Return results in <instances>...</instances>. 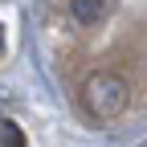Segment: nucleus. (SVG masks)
Masks as SVG:
<instances>
[{
    "label": "nucleus",
    "instance_id": "1",
    "mask_svg": "<svg viewBox=\"0 0 147 147\" xmlns=\"http://www.w3.org/2000/svg\"><path fill=\"white\" fill-rule=\"evenodd\" d=\"M82 106H86L90 119L110 123V119H119L123 110L131 106V86H127V78L115 74V69H94L82 82Z\"/></svg>",
    "mask_w": 147,
    "mask_h": 147
},
{
    "label": "nucleus",
    "instance_id": "3",
    "mask_svg": "<svg viewBox=\"0 0 147 147\" xmlns=\"http://www.w3.org/2000/svg\"><path fill=\"white\" fill-rule=\"evenodd\" d=\"M0 147H25V135L12 119H0Z\"/></svg>",
    "mask_w": 147,
    "mask_h": 147
},
{
    "label": "nucleus",
    "instance_id": "2",
    "mask_svg": "<svg viewBox=\"0 0 147 147\" xmlns=\"http://www.w3.org/2000/svg\"><path fill=\"white\" fill-rule=\"evenodd\" d=\"M106 12H110V0H69V16L78 25H102Z\"/></svg>",
    "mask_w": 147,
    "mask_h": 147
}]
</instances>
